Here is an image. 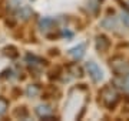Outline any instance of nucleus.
<instances>
[{"label": "nucleus", "instance_id": "9b49d317", "mask_svg": "<svg viewBox=\"0 0 129 121\" xmlns=\"http://www.w3.org/2000/svg\"><path fill=\"white\" fill-rule=\"evenodd\" d=\"M39 93H40V88H39V86H36V84H30V86H27V88H26V94L30 98L39 96Z\"/></svg>", "mask_w": 129, "mask_h": 121}, {"label": "nucleus", "instance_id": "0eeeda50", "mask_svg": "<svg viewBox=\"0 0 129 121\" xmlns=\"http://www.w3.org/2000/svg\"><path fill=\"white\" fill-rule=\"evenodd\" d=\"M32 9L30 7H27V6H22V7H19L17 12H16V16H17L19 19H22V20H29L30 17H32Z\"/></svg>", "mask_w": 129, "mask_h": 121}, {"label": "nucleus", "instance_id": "1a4fd4ad", "mask_svg": "<svg viewBox=\"0 0 129 121\" xmlns=\"http://www.w3.org/2000/svg\"><path fill=\"white\" fill-rule=\"evenodd\" d=\"M101 26L108 28V30H113V28L118 27V22H116L115 17H106V19H103L101 22Z\"/></svg>", "mask_w": 129, "mask_h": 121}, {"label": "nucleus", "instance_id": "6e6552de", "mask_svg": "<svg viewBox=\"0 0 129 121\" xmlns=\"http://www.w3.org/2000/svg\"><path fill=\"white\" fill-rule=\"evenodd\" d=\"M36 114L40 118H46L52 114V108L50 106H47V104H40V106H37L36 107Z\"/></svg>", "mask_w": 129, "mask_h": 121}, {"label": "nucleus", "instance_id": "9d476101", "mask_svg": "<svg viewBox=\"0 0 129 121\" xmlns=\"http://www.w3.org/2000/svg\"><path fill=\"white\" fill-rule=\"evenodd\" d=\"M26 61H27L30 66H33V67H35V66H39V67H40V66H43L46 63L45 60H42V58L33 56V54H27V56H26Z\"/></svg>", "mask_w": 129, "mask_h": 121}, {"label": "nucleus", "instance_id": "f03ea898", "mask_svg": "<svg viewBox=\"0 0 129 121\" xmlns=\"http://www.w3.org/2000/svg\"><path fill=\"white\" fill-rule=\"evenodd\" d=\"M85 67H86V71H88L89 77L92 78L93 83H99V81L103 78V71L101 70V67H99L96 63L88 61V63L85 64Z\"/></svg>", "mask_w": 129, "mask_h": 121}, {"label": "nucleus", "instance_id": "423d86ee", "mask_svg": "<svg viewBox=\"0 0 129 121\" xmlns=\"http://www.w3.org/2000/svg\"><path fill=\"white\" fill-rule=\"evenodd\" d=\"M109 40H108V37L106 36H98L96 37V50L99 51V53H103V51H106L108 48H109Z\"/></svg>", "mask_w": 129, "mask_h": 121}, {"label": "nucleus", "instance_id": "f257e3e1", "mask_svg": "<svg viewBox=\"0 0 129 121\" xmlns=\"http://www.w3.org/2000/svg\"><path fill=\"white\" fill-rule=\"evenodd\" d=\"M101 100L106 107L112 108V107H115V104L118 102L119 97H118V93L115 91V88H112L111 86H106L101 91Z\"/></svg>", "mask_w": 129, "mask_h": 121}, {"label": "nucleus", "instance_id": "39448f33", "mask_svg": "<svg viewBox=\"0 0 129 121\" xmlns=\"http://www.w3.org/2000/svg\"><path fill=\"white\" fill-rule=\"evenodd\" d=\"M85 50H86V44H85V43L78 44L76 47H73V48L69 50V56L73 57L75 60H80V58L85 56Z\"/></svg>", "mask_w": 129, "mask_h": 121}, {"label": "nucleus", "instance_id": "dca6fc26", "mask_svg": "<svg viewBox=\"0 0 129 121\" xmlns=\"http://www.w3.org/2000/svg\"><path fill=\"white\" fill-rule=\"evenodd\" d=\"M120 20H122V23L125 24V26H128L129 27V12H122L120 13Z\"/></svg>", "mask_w": 129, "mask_h": 121}, {"label": "nucleus", "instance_id": "4468645a", "mask_svg": "<svg viewBox=\"0 0 129 121\" xmlns=\"http://www.w3.org/2000/svg\"><path fill=\"white\" fill-rule=\"evenodd\" d=\"M14 117H20V118H27V111L24 107H19L17 110H14Z\"/></svg>", "mask_w": 129, "mask_h": 121}, {"label": "nucleus", "instance_id": "2eb2a0df", "mask_svg": "<svg viewBox=\"0 0 129 121\" xmlns=\"http://www.w3.org/2000/svg\"><path fill=\"white\" fill-rule=\"evenodd\" d=\"M5 54L6 56H9V57H12V58H14V57H17V51H16L14 47H6L5 48Z\"/></svg>", "mask_w": 129, "mask_h": 121}, {"label": "nucleus", "instance_id": "ddd939ff", "mask_svg": "<svg viewBox=\"0 0 129 121\" xmlns=\"http://www.w3.org/2000/svg\"><path fill=\"white\" fill-rule=\"evenodd\" d=\"M102 0H89L88 2V7L92 10V13H96L98 9H99V3Z\"/></svg>", "mask_w": 129, "mask_h": 121}, {"label": "nucleus", "instance_id": "f8f14e48", "mask_svg": "<svg viewBox=\"0 0 129 121\" xmlns=\"http://www.w3.org/2000/svg\"><path fill=\"white\" fill-rule=\"evenodd\" d=\"M7 108H9V102H7V100L3 98V97H0V117L7 111Z\"/></svg>", "mask_w": 129, "mask_h": 121}, {"label": "nucleus", "instance_id": "7ed1b4c3", "mask_svg": "<svg viewBox=\"0 0 129 121\" xmlns=\"http://www.w3.org/2000/svg\"><path fill=\"white\" fill-rule=\"evenodd\" d=\"M111 67L116 74H120V76L126 74L129 71V66L123 61V58H119V57H116V58H113L111 61Z\"/></svg>", "mask_w": 129, "mask_h": 121}, {"label": "nucleus", "instance_id": "f3484780", "mask_svg": "<svg viewBox=\"0 0 129 121\" xmlns=\"http://www.w3.org/2000/svg\"><path fill=\"white\" fill-rule=\"evenodd\" d=\"M122 87H123V90L126 91V93H129V74L125 76L123 81H122Z\"/></svg>", "mask_w": 129, "mask_h": 121}, {"label": "nucleus", "instance_id": "20e7f679", "mask_svg": "<svg viewBox=\"0 0 129 121\" xmlns=\"http://www.w3.org/2000/svg\"><path fill=\"white\" fill-rule=\"evenodd\" d=\"M53 26H55V20L52 17H43L39 22V28L43 34H47L50 30H53Z\"/></svg>", "mask_w": 129, "mask_h": 121}]
</instances>
